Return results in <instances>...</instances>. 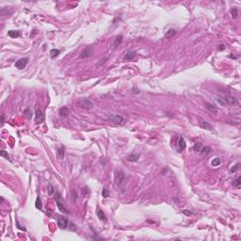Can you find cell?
I'll return each instance as SVG.
<instances>
[{
    "label": "cell",
    "mask_w": 241,
    "mask_h": 241,
    "mask_svg": "<svg viewBox=\"0 0 241 241\" xmlns=\"http://www.w3.org/2000/svg\"><path fill=\"white\" fill-rule=\"evenodd\" d=\"M239 167H240V164L237 163L234 167H232L231 169H230V173H233V172H237V170L239 169Z\"/></svg>",
    "instance_id": "f1b7e54d"
},
{
    "label": "cell",
    "mask_w": 241,
    "mask_h": 241,
    "mask_svg": "<svg viewBox=\"0 0 241 241\" xmlns=\"http://www.w3.org/2000/svg\"><path fill=\"white\" fill-rule=\"evenodd\" d=\"M224 48H225V46H224L223 44H220V46H219V48H218V49H219V50H223Z\"/></svg>",
    "instance_id": "f35d334b"
},
{
    "label": "cell",
    "mask_w": 241,
    "mask_h": 241,
    "mask_svg": "<svg viewBox=\"0 0 241 241\" xmlns=\"http://www.w3.org/2000/svg\"><path fill=\"white\" fill-rule=\"evenodd\" d=\"M205 106H206V108L209 110V111H211L212 113H214V114H216V113L218 112V108H217V106L214 105H212L211 103H208V102H206V103H205Z\"/></svg>",
    "instance_id": "7c38bea8"
},
{
    "label": "cell",
    "mask_w": 241,
    "mask_h": 241,
    "mask_svg": "<svg viewBox=\"0 0 241 241\" xmlns=\"http://www.w3.org/2000/svg\"><path fill=\"white\" fill-rule=\"evenodd\" d=\"M216 101L220 105H222V106H225V105H226V102L224 101L223 98H221V97H217V98H216Z\"/></svg>",
    "instance_id": "83f0119b"
},
{
    "label": "cell",
    "mask_w": 241,
    "mask_h": 241,
    "mask_svg": "<svg viewBox=\"0 0 241 241\" xmlns=\"http://www.w3.org/2000/svg\"><path fill=\"white\" fill-rule=\"evenodd\" d=\"M139 156H140L139 154H131V155L127 156V160L130 161V162H136V161L138 160Z\"/></svg>",
    "instance_id": "4fadbf2b"
},
{
    "label": "cell",
    "mask_w": 241,
    "mask_h": 241,
    "mask_svg": "<svg viewBox=\"0 0 241 241\" xmlns=\"http://www.w3.org/2000/svg\"><path fill=\"white\" fill-rule=\"evenodd\" d=\"M231 13H232V16H233V18H236V16H237V9L236 8H233V9L231 10Z\"/></svg>",
    "instance_id": "1f68e13d"
},
{
    "label": "cell",
    "mask_w": 241,
    "mask_h": 241,
    "mask_svg": "<svg viewBox=\"0 0 241 241\" xmlns=\"http://www.w3.org/2000/svg\"><path fill=\"white\" fill-rule=\"evenodd\" d=\"M58 225L61 229H66L68 225V219L65 217H60L58 218Z\"/></svg>",
    "instance_id": "ba28073f"
},
{
    "label": "cell",
    "mask_w": 241,
    "mask_h": 241,
    "mask_svg": "<svg viewBox=\"0 0 241 241\" xmlns=\"http://www.w3.org/2000/svg\"><path fill=\"white\" fill-rule=\"evenodd\" d=\"M60 50H58V49H52L51 51H50V57H51L52 59H55V58H57L59 55H60Z\"/></svg>",
    "instance_id": "44dd1931"
},
{
    "label": "cell",
    "mask_w": 241,
    "mask_h": 241,
    "mask_svg": "<svg viewBox=\"0 0 241 241\" xmlns=\"http://www.w3.org/2000/svg\"><path fill=\"white\" fill-rule=\"evenodd\" d=\"M115 175H116V178H117V181H118V184L120 185V183L122 182V180L124 179V172H122L121 170L116 169V171H115Z\"/></svg>",
    "instance_id": "9c48e42d"
},
{
    "label": "cell",
    "mask_w": 241,
    "mask_h": 241,
    "mask_svg": "<svg viewBox=\"0 0 241 241\" xmlns=\"http://www.w3.org/2000/svg\"><path fill=\"white\" fill-rule=\"evenodd\" d=\"M107 120L110 121V122H113L115 124H118V125H120V124H123L125 122V119L123 117H121L120 115H110L108 118H107Z\"/></svg>",
    "instance_id": "7a4b0ae2"
},
{
    "label": "cell",
    "mask_w": 241,
    "mask_h": 241,
    "mask_svg": "<svg viewBox=\"0 0 241 241\" xmlns=\"http://www.w3.org/2000/svg\"><path fill=\"white\" fill-rule=\"evenodd\" d=\"M54 199H55V201H56V203H57V205H58V208L60 209V211H61L62 213L68 214L69 211L66 209V207L64 205L63 199H62V197H61V195H60V193L59 191L55 192V194H54Z\"/></svg>",
    "instance_id": "6da1fadb"
},
{
    "label": "cell",
    "mask_w": 241,
    "mask_h": 241,
    "mask_svg": "<svg viewBox=\"0 0 241 241\" xmlns=\"http://www.w3.org/2000/svg\"><path fill=\"white\" fill-rule=\"evenodd\" d=\"M176 34V30H174V29H170L167 33H166V35H165V38H167V39H171V38H172L174 35Z\"/></svg>",
    "instance_id": "ffe728a7"
},
{
    "label": "cell",
    "mask_w": 241,
    "mask_h": 241,
    "mask_svg": "<svg viewBox=\"0 0 241 241\" xmlns=\"http://www.w3.org/2000/svg\"><path fill=\"white\" fill-rule=\"evenodd\" d=\"M36 207L38 208V209H40V210H42V201H41V198H40V196H38L37 197V200H36Z\"/></svg>",
    "instance_id": "d4e9b609"
},
{
    "label": "cell",
    "mask_w": 241,
    "mask_h": 241,
    "mask_svg": "<svg viewBox=\"0 0 241 241\" xmlns=\"http://www.w3.org/2000/svg\"><path fill=\"white\" fill-rule=\"evenodd\" d=\"M223 100L226 102V104H229V105H235L237 103L236 99L233 96H225L223 98Z\"/></svg>",
    "instance_id": "30bf717a"
},
{
    "label": "cell",
    "mask_w": 241,
    "mask_h": 241,
    "mask_svg": "<svg viewBox=\"0 0 241 241\" xmlns=\"http://www.w3.org/2000/svg\"><path fill=\"white\" fill-rule=\"evenodd\" d=\"M210 151H211V148L209 146H204V147H202V149H201V153L202 154H204V155H207V154H209L210 153Z\"/></svg>",
    "instance_id": "603a6c76"
},
{
    "label": "cell",
    "mask_w": 241,
    "mask_h": 241,
    "mask_svg": "<svg viewBox=\"0 0 241 241\" xmlns=\"http://www.w3.org/2000/svg\"><path fill=\"white\" fill-rule=\"evenodd\" d=\"M135 58V52L133 51H129L127 52L126 54H125V56H124V58H123V60H133Z\"/></svg>",
    "instance_id": "2e32d148"
},
{
    "label": "cell",
    "mask_w": 241,
    "mask_h": 241,
    "mask_svg": "<svg viewBox=\"0 0 241 241\" xmlns=\"http://www.w3.org/2000/svg\"><path fill=\"white\" fill-rule=\"evenodd\" d=\"M58 157L60 158V159H63V157H64V154H65V151H64V148L63 147H61L60 148L59 150H58Z\"/></svg>",
    "instance_id": "7402d4cb"
},
{
    "label": "cell",
    "mask_w": 241,
    "mask_h": 241,
    "mask_svg": "<svg viewBox=\"0 0 241 241\" xmlns=\"http://www.w3.org/2000/svg\"><path fill=\"white\" fill-rule=\"evenodd\" d=\"M78 105L82 108H85V109H90L93 107V104L92 102H90L89 99H86V98H83V99H80L78 101Z\"/></svg>",
    "instance_id": "3957f363"
},
{
    "label": "cell",
    "mask_w": 241,
    "mask_h": 241,
    "mask_svg": "<svg viewBox=\"0 0 241 241\" xmlns=\"http://www.w3.org/2000/svg\"><path fill=\"white\" fill-rule=\"evenodd\" d=\"M96 214H97V217L100 220L102 221H106V218H105V215L104 214V212L100 209V208H97V211H96Z\"/></svg>",
    "instance_id": "5bb4252c"
},
{
    "label": "cell",
    "mask_w": 241,
    "mask_h": 241,
    "mask_svg": "<svg viewBox=\"0 0 241 241\" xmlns=\"http://www.w3.org/2000/svg\"><path fill=\"white\" fill-rule=\"evenodd\" d=\"M4 202V198L3 197H1V203H3Z\"/></svg>",
    "instance_id": "ab89813d"
},
{
    "label": "cell",
    "mask_w": 241,
    "mask_h": 241,
    "mask_svg": "<svg viewBox=\"0 0 241 241\" xmlns=\"http://www.w3.org/2000/svg\"><path fill=\"white\" fill-rule=\"evenodd\" d=\"M59 112H60V115L61 117H67V116L69 115V110H68V108H67L66 106L60 107V109Z\"/></svg>",
    "instance_id": "9a60e30c"
},
{
    "label": "cell",
    "mask_w": 241,
    "mask_h": 241,
    "mask_svg": "<svg viewBox=\"0 0 241 241\" xmlns=\"http://www.w3.org/2000/svg\"><path fill=\"white\" fill-rule=\"evenodd\" d=\"M25 115H26L28 120H31V118L33 116V113H32V110L30 109V107H26L25 109Z\"/></svg>",
    "instance_id": "ac0fdd59"
},
{
    "label": "cell",
    "mask_w": 241,
    "mask_h": 241,
    "mask_svg": "<svg viewBox=\"0 0 241 241\" xmlns=\"http://www.w3.org/2000/svg\"><path fill=\"white\" fill-rule=\"evenodd\" d=\"M76 199H77V194H76V193L75 194V191H73V201L75 202Z\"/></svg>",
    "instance_id": "d590c367"
},
{
    "label": "cell",
    "mask_w": 241,
    "mask_h": 241,
    "mask_svg": "<svg viewBox=\"0 0 241 241\" xmlns=\"http://www.w3.org/2000/svg\"><path fill=\"white\" fill-rule=\"evenodd\" d=\"M199 124H200V126H201L202 128H203V129L210 130V131L214 130L213 126H212L210 123H208L205 120H203V118H199Z\"/></svg>",
    "instance_id": "8992f818"
},
{
    "label": "cell",
    "mask_w": 241,
    "mask_h": 241,
    "mask_svg": "<svg viewBox=\"0 0 241 241\" xmlns=\"http://www.w3.org/2000/svg\"><path fill=\"white\" fill-rule=\"evenodd\" d=\"M220 159L218 158V157H217V158H214L212 161H211V165L212 166H214V167H217V166H218L219 164H220Z\"/></svg>",
    "instance_id": "cb8c5ba5"
},
{
    "label": "cell",
    "mask_w": 241,
    "mask_h": 241,
    "mask_svg": "<svg viewBox=\"0 0 241 241\" xmlns=\"http://www.w3.org/2000/svg\"><path fill=\"white\" fill-rule=\"evenodd\" d=\"M184 214H185V215H187V216H189V215H191L192 213L189 212L188 210H185V211H184Z\"/></svg>",
    "instance_id": "8d00e7d4"
},
{
    "label": "cell",
    "mask_w": 241,
    "mask_h": 241,
    "mask_svg": "<svg viewBox=\"0 0 241 241\" xmlns=\"http://www.w3.org/2000/svg\"><path fill=\"white\" fill-rule=\"evenodd\" d=\"M16 223H17V227L19 228V229H21V230H23V231H26V228H25V227H22V226L19 224L18 221H16Z\"/></svg>",
    "instance_id": "e575fe53"
},
{
    "label": "cell",
    "mask_w": 241,
    "mask_h": 241,
    "mask_svg": "<svg viewBox=\"0 0 241 241\" xmlns=\"http://www.w3.org/2000/svg\"><path fill=\"white\" fill-rule=\"evenodd\" d=\"M3 124H4V116L2 115L1 116V126H3Z\"/></svg>",
    "instance_id": "74e56055"
},
{
    "label": "cell",
    "mask_w": 241,
    "mask_h": 241,
    "mask_svg": "<svg viewBox=\"0 0 241 241\" xmlns=\"http://www.w3.org/2000/svg\"><path fill=\"white\" fill-rule=\"evenodd\" d=\"M202 147H203V145H202L201 143H196V144H195V146H194V148H195V150H196V151L200 152V151H201V149H202Z\"/></svg>",
    "instance_id": "836d02e7"
},
{
    "label": "cell",
    "mask_w": 241,
    "mask_h": 241,
    "mask_svg": "<svg viewBox=\"0 0 241 241\" xmlns=\"http://www.w3.org/2000/svg\"><path fill=\"white\" fill-rule=\"evenodd\" d=\"M8 35L10 38H18L20 37V32L18 30H9L8 32Z\"/></svg>",
    "instance_id": "e0dca14e"
},
{
    "label": "cell",
    "mask_w": 241,
    "mask_h": 241,
    "mask_svg": "<svg viewBox=\"0 0 241 241\" xmlns=\"http://www.w3.org/2000/svg\"><path fill=\"white\" fill-rule=\"evenodd\" d=\"M89 193H90V189H89L87 187H84V188H82V194H83L84 196H87Z\"/></svg>",
    "instance_id": "d6a6232c"
},
{
    "label": "cell",
    "mask_w": 241,
    "mask_h": 241,
    "mask_svg": "<svg viewBox=\"0 0 241 241\" xmlns=\"http://www.w3.org/2000/svg\"><path fill=\"white\" fill-rule=\"evenodd\" d=\"M45 120V115L41 109H37L36 110V123L37 124H41L43 123V121Z\"/></svg>",
    "instance_id": "277c9868"
},
{
    "label": "cell",
    "mask_w": 241,
    "mask_h": 241,
    "mask_svg": "<svg viewBox=\"0 0 241 241\" xmlns=\"http://www.w3.org/2000/svg\"><path fill=\"white\" fill-rule=\"evenodd\" d=\"M186 146H187V144H186L185 139H184V138H183L182 136H180L179 141H178V149H179V151L185 150V149H186Z\"/></svg>",
    "instance_id": "8fae6325"
},
{
    "label": "cell",
    "mask_w": 241,
    "mask_h": 241,
    "mask_svg": "<svg viewBox=\"0 0 241 241\" xmlns=\"http://www.w3.org/2000/svg\"><path fill=\"white\" fill-rule=\"evenodd\" d=\"M28 62V58H23V59H20L18 60L16 62H15V67L18 68L20 70H23L26 68V64Z\"/></svg>",
    "instance_id": "5b68a950"
},
{
    "label": "cell",
    "mask_w": 241,
    "mask_h": 241,
    "mask_svg": "<svg viewBox=\"0 0 241 241\" xmlns=\"http://www.w3.org/2000/svg\"><path fill=\"white\" fill-rule=\"evenodd\" d=\"M121 41H122V36H121V35H118V36L116 37L115 41H114V46H115V47H118V46L120 44V43H121Z\"/></svg>",
    "instance_id": "d6986e66"
},
{
    "label": "cell",
    "mask_w": 241,
    "mask_h": 241,
    "mask_svg": "<svg viewBox=\"0 0 241 241\" xmlns=\"http://www.w3.org/2000/svg\"><path fill=\"white\" fill-rule=\"evenodd\" d=\"M102 196H103L104 198H107V197L109 196V190L107 189L105 187L103 188V190H102Z\"/></svg>",
    "instance_id": "4316f807"
},
{
    "label": "cell",
    "mask_w": 241,
    "mask_h": 241,
    "mask_svg": "<svg viewBox=\"0 0 241 241\" xmlns=\"http://www.w3.org/2000/svg\"><path fill=\"white\" fill-rule=\"evenodd\" d=\"M47 190H48V194L49 195H53V193H54V187L52 185H48Z\"/></svg>",
    "instance_id": "4dcf8cb0"
},
{
    "label": "cell",
    "mask_w": 241,
    "mask_h": 241,
    "mask_svg": "<svg viewBox=\"0 0 241 241\" xmlns=\"http://www.w3.org/2000/svg\"><path fill=\"white\" fill-rule=\"evenodd\" d=\"M0 155H1V156H3V157H5L6 159H9V154L6 152V151H4V150L0 151Z\"/></svg>",
    "instance_id": "f546056e"
},
{
    "label": "cell",
    "mask_w": 241,
    "mask_h": 241,
    "mask_svg": "<svg viewBox=\"0 0 241 241\" xmlns=\"http://www.w3.org/2000/svg\"><path fill=\"white\" fill-rule=\"evenodd\" d=\"M91 55H92V48L89 46V47L85 48V49L82 51V53H81L80 56H79V58H80V59H87V58H90Z\"/></svg>",
    "instance_id": "52a82bcc"
},
{
    "label": "cell",
    "mask_w": 241,
    "mask_h": 241,
    "mask_svg": "<svg viewBox=\"0 0 241 241\" xmlns=\"http://www.w3.org/2000/svg\"><path fill=\"white\" fill-rule=\"evenodd\" d=\"M233 187H235V188H240V186H241V178L240 177H238L236 180L233 181Z\"/></svg>",
    "instance_id": "484cf974"
}]
</instances>
